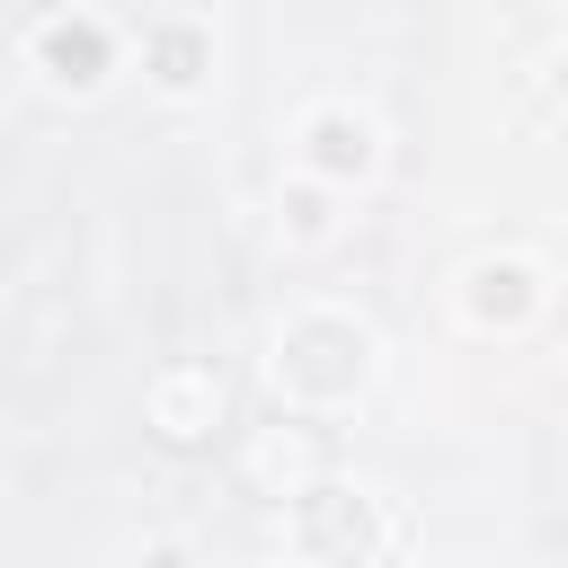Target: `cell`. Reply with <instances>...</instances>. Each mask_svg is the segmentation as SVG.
<instances>
[{
  "instance_id": "cell-1",
  "label": "cell",
  "mask_w": 568,
  "mask_h": 568,
  "mask_svg": "<svg viewBox=\"0 0 568 568\" xmlns=\"http://www.w3.org/2000/svg\"><path fill=\"white\" fill-rule=\"evenodd\" d=\"M311 532L320 541H364V506L346 515V506H311Z\"/></svg>"
}]
</instances>
